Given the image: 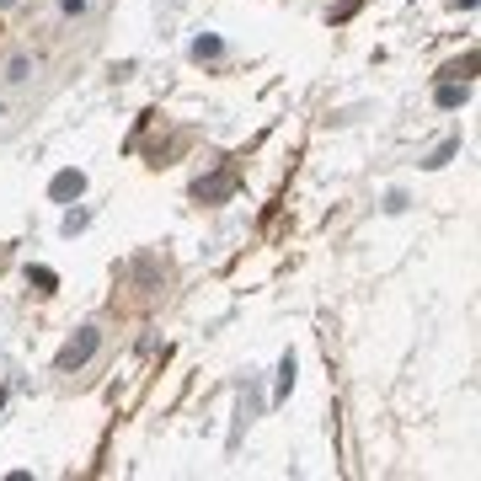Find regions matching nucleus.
I'll return each instance as SVG.
<instances>
[{
	"instance_id": "1",
	"label": "nucleus",
	"mask_w": 481,
	"mask_h": 481,
	"mask_svg": "<svg viewBox=\"0 0 481 481\" xmlns=\"http://www.w3.org/2000/svg\"><path fill=\"white\" fill-rule=\"evenodd\" d=\"M91 353H96V332L86 327V332H80V337H75V343H70V348L59 353V369H75V364H86Z\"/></svg>"
},
{
	"instance_id": "2",
	"label": "nucleus",
	"mask_w": 481,
	"mask_h": 481,
	"mask_svg": "<svg viewBox=\"0 0 481 481\" xmlns=\"http://www.w3.org/2000/svg\"><path fill=\"white\" fill-rule=\"evenodd\" d=\"M86 187V177L80 171H64V177H54V198H70V193H80Z\"/></svg>"
},
{
	"instance_id": "3",
	"label": "nucleus",
	"mask_w": 481,
	"mask_h": 481,
	"mask_svg": "<svg viewBox=\"0 0 481 481\" xmlns=\"http://www.w3.org/2000/svg\"><path fill=\"white\" fill-rule=\"evenodd\" d=\"M466 102V86H439V107H460Z\"/></svg>"
},
{
	"instance_id": "4",
	"label": "nucleus",
	"mask_w": 481,
	"mask_h": 481,
	"mask_svg": "<svg viewBox=\"0 0 481 481\" xmlns=\"http://www.w3.org/2000/svg\"><path fill=\"white\" fill-rule=\"evenodd\" d=\"M455 150H460V139H444V145L434 150V161H423V166H444V161H455Z\"/></svg>"
},
{
	"instance_id": "5",
	"label": "nucleus",
	"mask_w": 481,
	"mask_h": 481,
	"mask_svg": "<svg viewBox=\"0 0 481 481\" xmlns=\"http://www.w3.org/2000/svg\"><path fill=\"white\" fill-rule=\"evenodd\" d=\"M193 54H198V59H214V54H220V37H198Z\"/></svg>"
}]
</instances>
